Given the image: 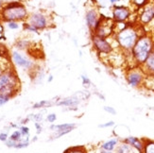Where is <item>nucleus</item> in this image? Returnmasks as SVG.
Listing matches in <instances>:
<instances>
[{"label": "nucleus", "instance_id": "f257e3e1", "mask_svg": "<svg viewBox=\"0 0 154 153\" xmlns=\"http://www.w3.org/2000/svg\"><path fill=\"white\" fill-rule=\"evenodd\" d=\"M153 50L154 44L152 39L146 35L140 36L131 49V55L136 66H141Z\"/></svg>", "mask_w": 154, "mask_h": 153}, {"label": "nucleus", "instance_id": "9b49d317", "mask_svg": "<svg viewBox=\"0 0 154 153\" xmlns=\"http://www.w3.org/2000/svg\"><path fill=\"white\" fill-rule=\"evenodd\" d=\"M153 18H154V5L146 4L144 7L141 14H140V22L146 25L151 22V20Z\"/></svg>", "mask_w": 154, "mask_h": 153}, {"label": "nucleus", "instance_id": "5701e85b", "mask_svg": "<svg viewBox=\"0 0 154 153\" xmlns=\"http://www.w3.org/2000/svg\"><path fill=\"white\" fill-rule=\"evenodd\" d=\"M22 137H24V136L22 135L21 131H20V130H15V131H13L12 133L11 134V137L9 139H11V140L18 143L20 141H22Z\"/></svg>", "mask_w": 154, "mask_h": 153}, {"label": "nucleus", "instance_id": "1a4fd4ad", "mask_svg": "<svg viewBox=\"0 0 154 153\" xmlns=\"http://www.w3.org/2000/svg\"><path fill=\"white\" fill-rule=\"evenodd\" d=\"M76 127L77 125L75 123H64V124L50 126V130L55 131V135L53 136V139H57L69 133L73 130H75Z\"/></svg>", "mask_w": 154, "mask_h": 153}, {"label": "nucleus", "instance_id": "f03ea898", "mask_svg": "<svg viewBox=\"0 0 154 153\" xmlns=\"http://www.w3.org/2000/svg\"><path fill=\"white\" fill-rule=\"evenodd\" d=\"M138 38L137 31L131 26H126L125 29L116 33V42L118 43V45L127 51H131Z\"/></svg>", "mask_w": 154, "mask_h": 153}, {"label": "nucleus", "instance_id": "ddd939ff", "mask_svg": "<svg viewBox=\"0 0 154 153\" xmlns=\"http://www.w3.org/2000/svg\"><path fill=\"white\" fill-rule=\"evenodd\" d=\"M29 25L36 29H42L46 26V19L43 14L35 13L29 18Z\"/></svg>", "mask_w": 154, "mask_h": 153}, {"label": "nucleus", "instance_id": "4be33fe9", "mask_svg": "<svg viewBox=\"0 0 154 153\" xmlns=\"http://www.w3.org/2000/svg\"><path fill=\"white\" fill-rule=\"evenodd\" d=\"M80 79H82V86L85 88V89H87L88 90L90 87H92L93 86V83H92V81H91V79L87 77V76H85V75H82L80 76Z\"/></svg>", "mask_w": 154, "mask_h": 153}, {"label": "nucleus", "instance_id": "a878e982", "mask_svg": "<svg viewBox=\"0 0 154 153\" xmlns=\"http://www.w3.org/2000/svg\"><path fill=\"white\" fill-rule=\"evenodd\" d=\"M10 99H11L10 96H5V95H3V94H1V93H0V107H1V106H3V105H5L7 102H9Z\"/></svg>", "mask_w": 154, "mask_h": 153}, {"label": "nucleus", "instance_id": "393cba45", "mask_svg": "<svg viewBox=\"0 0 154 153\" xmlns=\"http://www.w3.org/2000/svg\"><path fill=\"white\" fill-rule=\"evenodd\" d=\"M131 3L138 8H142L148 4V0H131Z\"/></svg>", "mask_w": 154, "mask_h": 153}, {"label": "nucleus", "instance_id": "6ab92c4d", "mask_svg": "<svg viewBox=\"0 0 154 153\" xmlns=\"http://www.w3.org/2000/svg\"><path fill=\"white\" fill-rule=\"evenodd\" d=\"M143 153H154V140H146V139H144Z\"/></svg>", "mask_w": 154, "mask_h": 153}, {"label": "nucleus", "instance_id": "dca6fc26", "mask_svg": "<svg viewBox=\"0 0 154 153\" xmlns=\"http://www.w3.org/2000/svg\"><path fill=\"white\" fill-rule=\"evenodd\" d=\"M119 143H120V139L117 137H113V138L109 139L108 141L102 143L101 145H100V148H101V149H104V150L115 151Z\"/></svg>", "mask_w": 154, "mask_h": 153}, {"label": "nucleus", "instance_id": "39448f33", "mask_svg": "<svg viewBox=\"0 0 154 153\" xmlns=\"http://www.w3.org/2000/svg\"><path fill=\"white\" fill-rule=\"evenodd\" d=\"M146 77V76L142 70L141 66H136V67L131 68L126 72L125 78L130 87L139 88L144 85Z\"/></svg>", "mask_w": 154, "mask_h": 153}, {"label": "nucleus", "instance_id": "0eeeda50", "mask_svg": "<svg viewBox=\"0 0 154 153\" xmlns=\"http://www.w3.org/2000/svg\"><path fill=\"white\" fill-rule=\"evenodd\" d=\"M92 42H93L94 47H95L100 54H110L112 51V46L108 41H107L106 38L93 35Z\"/></svg>", "mask_w": 154, "mask_h": 153}, {"label": "nucleus", "instance_id": "9d476101", "mask_svg": "<svg viewBox=\"0 0 154 153\" xmlns=\"http://www.w3.org/2000/svg\"><path fill=\"white\" fill-rule=\"evenodd\" d=\"M100 18H101V16L99 15V13L97 12V10L92 9L86 12V15H85L86 24L92 31H94L97 28V24L99 23Z\"/></svg>", "mask_w": 154, "mask_h": 153}, {"label": "nucleus", "instance_id": "a211bd4d", "mask_svg": "<svg viewBox=\"0 0 154 153\" xmlns=\"http://www.w3.org/2000/svg\"><path fill=\"white\" fill-rule=\"evenodd\" d=\"M115 153H139V152L133 147H131V145L121 141V143H119L116 147Z\"/></svg>", "mask_w": 154, "mask_h": 153}, {"label": "nucleus", "instance_id": "cd10ccee", "mask_svg": "<svg viewBox=\"0 0 154 153\" xmlns=\"http://www.w3.org/2000/svg\"><path fill=\"white\" fill-rule=\"evenodd\" d=\"M115 122L113 121H108V122H106V123H103V124H100L98 125V128L100 129H107V128H111V127H113L115 126Z\"/></svg>", "mask_w": 154, "mask_h": 153}, {"label": "nucleus", "instance_id": "f3484780", "mask_svg": "<svg viewBox=\"0 0 154 153\" xmlns=\"http://www.w3.org/2000/svg\"><path fill=\"white\" fill-rule=\"evenodd\" d=\"M80 103V100L76 97L75 96H72L70 97H66L62 99L61 101L57 102V105L59 106H65V107H77Z\"/></svg>", "mask_w": 154, "mask_h": 153}, {"label": "nucleus", "instance_id": "72a5a7b5", "mask_svg": "<svg viewBox=\"0 0 154 153\" xmlns=\"http://www.w3.org/2000/svg\"><path fill=\"white\" fill-rule=\"evenodd\" d=\"M99 153H115L113 151H108V150H104V149H101L99 151Z\"/></svg>", "mask_w": 154, "mask_h": 153}, {"label": "nucleus", "instance_id": "aec40b11", "mask_svg": "<svg viewBox=\"0 0 154 153\" xmlns=\"http://www.w3.org/2000/svg\"><path fill=\"white\" fill-rule=\"evenodd\" d=\"M64 153H88L84 147H71L64 150Z\"/></svg>", "mask_w": 154, "mask_h": 153}, {"label": "nucleus", "instance_id": "473e14b6", "mask_svg": "<svg viewBox=\"0 0 154 153\" xmlns=\"http://www.w3.org/2000/svg\"><path fill=\"white\" fill-rule=\"evenodd\" d=\"M9 140V136L7 133H5V132H1L0 133V141H2V142H6V141H8Z\"/></svg>", "mask_w": 154, "mask_h": 153}, {"label": "nucleus", "instance_id": "20e7f679", "mask_svg": "<svg viewBox=\"0 0 154 153\" xmlns=\"http://www.w3.org/2000/svg\"><path fill=\"white\" fill-rule=\"evenodd\" d=\"M2 16L6 21H16L22 20L26 16V11L24 7L19 3L10 4L3 9Z\"/></svg>", "mask_w": 154, "mask_h": 153}, {"label": "nucleus", "instance_id": "423d86ee", "mask_svg": "<svg viewBox=\"0 0 154 153\" xmlns=\"http://www.w3.org/2000/svg\"><path fill=\"white\" fill-rule=\"evenodd\" d=\"M115 25L116 24H113V22L109 18H104L103 16H101L97 28L93 31L94 35L107 39L115 30Z\"/></svg>", "mask_w": 154, "mask_h": 153}, {"label": "nucleus", "instance_id": "2eb2a0df", "mask_svg": "<svg viewBox=\"0 0 154 153\" xmlns=\"http://www.w3.org/2000/svg\"><path fill=\"white\" fill-rule=\"evenodd\" d=\"M12 60L18 66H21L24 68H30L31 67V62H29L28 59H26L24 56H22L20 53L18 52H13L12 53Z\"/></svg>", "mask_w": 154, "mask_h": 153}, {"label": "nucleus", "instance_id": "7ed1b4c3", "mask_svg": "<svg viewBox=\"0 0 154 153\" xmlns=\"http://www.w3.org/2000/svg\"><path fill=\"white\" fill-rule=\"evenodd\" d=\"M18 87V78L11 70L3 71L0 76V93L11 97Z\"/></svg>", "mask_w": 154, "mask_h": 153}, {"label": "nucleus", "instance_id": "7c9ffc66", "mask_svg": "<svg viewBox=\"0 0 154 153\" xmlns=\"http://www.w3.org/2000/svg\"><path fill=\"white\" fill-rule=\"evenodd\" d=\"M46 120H48L49 123H54L57 120V115L55 114H50L46 117Z\"/></svg>", "mask_w": 154, "mask_h": 153}, {"label": "nucleus", "instance_id": "c756f323", "mask_svg": "<svg viewBox=\"0 0 154 153\" xmlns=\"http://www.w3.org/2000/svg\"><path fill=\"white\" fill-rule=\"evenodd\" d=\"M19 130L21 131V133H22L23 136H29V129L28 127H25V126H23V127L20 128Z\"/></svg>", "mask_w": 154, "mask_h": 153}, {"label": "nucleus", "instance_id": "412c9836", "mask_svg": "<svg viewBox=\"0 0 154 153\" xmlns=\"http://www.w3.org/2000/svg\"><path fill=\"white\" fill-rule=\"evenodd\" d=\"M74 96L82 101V100H86V99L89 98L90 93L88 91H78Z\"/></svg>", "mask_w": 154, "mask_h": 153}, {"label": "nucleus", "instance_id": "b1692460", "mask_svg": "<svg viewBox=\"0 0 154 153\" xmlns=\"http://www.w3.org/2000/svg\"><path fill=\"white\" fill-rule=\"evenodd\" d=\"M52 102L48 101V100H43V101H40L36 104L33 105V108L34 109H38V108H45V107H50L52 106Z\"/></svg>", "mask_w": 154, "mask_h": 153}, {"label": "nucleus", "instance_id": "c85d7f7f", "mask_svg": "<svg viewBox=\"0 0 154 153\" xmlns=\"http://www.w3.org/2000/svg\"><path fill=\"white\" fill-rule=\"evenodd\" d=\"M8 55V50L5 47V45L0 44V56L1 57H6Z\"/></svg>", "mask_w": 154, "mask_h": 153}, {"label": "nucleus", "instance_id": "4468645a", "mask_svg": "<svg viewBox=\"0 0 154 153\" xmlns=\"http://www.w3.org/2000/svg\"><path fill=\"white\" fill-rule=\"evenodd\" d=\"M122 142H125L127 144L131 145V147L134 148L139 153H143V149H144V139H140L138 137H134V136H131L129 135L128 137L124 138Z\"/></svg>", "mask_w": 154, "mask_h": 153}, {"label": "nucleus", "instance_id": "f704fd0d", "mask_svg": "<svg viewBox=\"0 0 154 153\" xmlns=\"http://www.w3.org/2000/svg\"><path fill=\"white\" fill-rule=\"evenodd\" d=\"M109 1H110L111 3H112V4H115V3H117V2H119L120 0H109Z\"/></svg>", "mask_w": 154, "mask_h": 153}, {"label": "nucleus", "instance_id": "2f4dec72", "mask_svg": "<svg viewBox=\"0 0 154 153\" xmlns=\"http://www.w3.org/2000/svg\"><path fill=\"white\" fill-rule=\"evenodd\" d=\"M8 26H9V28L11 29H17L19 28L18 24H16L14 21H11V22H9Z\"/></svg>", "mask_w": 154, "mask_h": 153}, {"label": "nucleus", "instance_id": "6e6552de", "mask_svg": "<svg viewBox=\"0 0 154 153\" xmlns=\"http://www.w3.org/2000/svg\"><path fill=\"white\" fill-rule=\"evenodd\" d=\"M131 16V11L124 6H115L112 9V19L116 23H124Z\"/></svg>", "mask_w": 154, "mask_h": 153}, {"label": "nucleus", "instance_id": "f8f14e48", "mask_svg": "<svg viewBox=\"0 0 154 153\" xmlns=\"http://www.w3.org/2000/svg\"><path fill=\"white\" fill-rule=\"evenodd\" d=\"M146 77H154V50L150 53L146 62L141 65Z\"/></svg>", "mask_w": 154, "mask_h": 153}, {"label": "nucleus", "instance_id": "bb28decb", "mask_svg": "<svg viewBox=\"0 0 154 153\" xmlns=\"http://www.w3.org/2000/svg\"><path fill=\"white\" fill-rule=\"evenodd\" d=\"M103 110L106 112H108V114L112 115H116V110L113 108V107H111V106H104Z\"/></svg>", "mask_w": 154, "mask_h": 153}, {"label": "nucleus", "instance_id": "4c0bfd02", "mask_svg": "<svg viewBox=\"0 0 154 153\" xmlns=\"http://www.w3.org/2000/svg\"><path fill=\"white\" fill-rule=\"evenodd\" d=\"M0 7H1V0H0Z\"/></svg>", "mask_w": 154, "mask_h": 153}, {"label": "nucleus", "instance_id": "c9c22d12", "mask_svg": "<svg viewBox=\"0 0 154 153\" xmlns=\"http://www.w3.org/2000/svg\"><path fill=\"white\" fill-rule=\"evenodd\" d=\"M53 81V76H49V78H48V81L50 82V81Z\"/></svg>", "mask_w": 154, "mask_h": 153}, {"label": "nucleus", "instance_id": "e433bc0d", "mask_svg": "<svg viewBox=\"0 0 154 153\" xmlns=\"http://www.w3.org/2000/svg\"><path fill=\"white\" fill-rule=\"evenodd\" d=\"M2 73H3V70H2V68H1V66H0V76H1Z\"/></svg>", "mask_w": 154, "mask_h": 153}]
</instances>
